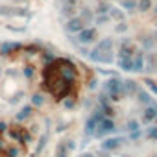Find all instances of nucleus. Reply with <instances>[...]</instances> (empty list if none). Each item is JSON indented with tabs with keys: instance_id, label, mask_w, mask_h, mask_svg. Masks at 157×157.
Segmentation results:
<instances>
[{
	"instance_id": "b1692460",
	"label": "nucleus",
	"mask_w": 157,
	"mask_h": 157,
	"mask_svg": "<svg viewBox=\"0 0 157 157\" xmlns=\"http://www.w3.org/2000/svg\"><path fill=\"white\" fill-rule=\"evenodd\" d=\"M144 46H146V48H151V46H153V39L146 37V39H144Z\"/></svg>"
},
{
	"instance_id": "f257e3e1",
	"label": "nucleus",
	"mask_w": 157,
	"mask_h": 157,
	"mask_svg": "<svg viewBox=\"0 0 157 157\" xmlns=\"http://www.w3.org/2000/svg\"><path fill=\"white\" fill-rule=\"evenodd\" d=\"M56 63H57V68H59V72H61V76L65 78L67 82H76V78H78V72H76V67L70 63V61H67V59H56Z\"/></svg>"
},
{
	"instance_id": "6ab92c4d",
	"label": "nucleus",
	"mask_w": 157,
	"mask_h": 157,
	"mask_svg": "<svg viewBox=\"0 0 157 157\" xmlns=\"http://www.w3.org/2000/svg\"><path fill=\"white\" fill-rule=\"evenodd\" d=\"M137 128H139V122H135V120H129V122H128V129H129V131H135Z\"/></svg>"
},
{
	"instance_id": "c756f323",
	"label": "nucleus",
	"mask_w": 157,
	"mask_h": 157,
	"mask_svg": "<svg viewBox=\"0 0 157 157\" xmlns=\"http://www.w3.org/2000/svg\"><path fill=\"white\" fill-rule=\"evenodd\" d=\"M153 11H155V13H157V6H155V10H153Z\"/></svg>"
},
{
	"instance_id": "aec40b11",
	"label": "nucleus",
	"mask_w": 157,
	"mask_h": 157,
	"mask_svg": "<svg viewBox=\"0 0 157 157\" xmlns=\"http://www.w3.org/2000/svg\"><path fill=\"white\" fill-rule=\"evenodd\" d=\"M32 102H33L35 105H41V104H43V96H41V94H35V96L32 98Z\"/></svg>"
},
{
	"instance_id": "cd10ccee",
	"label": "nucleus",
	"mask_w": 157,
	"mask_h": 157,
	"mask_svg": "<svg viewBox=\"0 0 157 157\" xmlns=\"http://www.w3.org/2000/svg\"><path fill=\"white\" fill-rule=\"evenodd\" d=\"M80 157H93L91 153H83V155H80Z\"/></svg>"
},
{
	"instance_id": "7ed1b4c3",
	"label": "nucleus",
	"mask_w": 157,
	"mask_h": 157,
	"mask_svg": "<svg viewBox=\"0 0 157 157\" xmlns=\"http://www.w3.org/2000/svg\"><path fill=\"white\" fill-rule=\"evenodd\" d=\"M105 91L109 93V98H111V100H118L120 91H122V82L117 80V78H113V80L105 82Z\"/></svg>"
},
{
	"instance_id": "7c9ffc66",
	"label": "nucleus",
	"mask_w": 157,
	"mask_h": 157,
	"mask_svg": "<svg viewBox=\"0 0 157 157\" xmlns=\"http://www.w3.org/2000/svg\"><path fill=\"white\" fill-rule=\"evenodd\" d=\"M155 41H157V33H155Z\"/></svg>"
},
{
	"instance_id": "5701e85b",
	"label": "nucleus",
	"mask_w": 157,
	"mask_h": 157,
	"mask_svg": "<svg viewBox=\"0 0 157 157\" xmlns=\"http://www.w3.org/2000/svg\"><path fill=\"white\" fill-rule=\"evenodd\" d=\"M122 6H124L126 10H133V8H135V2H133V0H129V2H128V0H126V2H124Z\"/></svg>"
},
{
	"instance_id": "412c9836",
	"label": "nucleus",
	"mask_w": 157,
	"mask_h": 157,
	"mask_svg": "<svg viewBox=\"0 0 157 157\" xmlns=\"http://www.w3.org/2000/svg\"><path fill=\"white\" fill-rule=\"evenodd\" d=\"M146 85H148V87H150L153 93H157V83H155V82H151V80H146Z\"/></svg>"
},
{
	"instance_id": "f8f14e48",
	"label": "nucleus",
	"mask_w": 157,
	"mask_h": 157,
	"mask_svg": "<svg viewBox=\"0 0 157 157\" xmlns=\"http://www.w3.org/2000/svg\"><path fill=\"white\" fill-rule=\"evenodd\" d=\"M122 91L128 93V94H131V93H137L139 89H137V83L135 82H124L122 83Z\"/></svg>"
},
{
	"instance_id": "9d476101",
	"label": "nucleus",
	"mask_w": 157,
	"mask_h": 157,
	"mask_svg": "<svg viewBox=\"0 0 157 157\" xmlns=\"http://www.w3.org/2000/svg\"><path fill=\"white\" fill-rule=\"evenodd\" d=\"M113 48V41L111 39H102L98 44H96V48L93 50V52H96V54H104V52H109Z\"/></svg>"
},
{
	"instance_id": "423d86ee",
	"label": "nucleus",
	"mask_w": 157,
	"mask_h": 157,
	"mask_svg": "<svg viewBox=\"0 0 157 157\" xmlns=\"http://www.w3.org/2000/svg\"><path fill=\"white\" fill-rule=\"evenodd\" d=\"M133 54H135V44L131 41H122L120 50H118V57H133Z\"/></svg>"
},
{
	"instance_id": "f03ea898",
	"label": "nucleus",
	"mask_w": 157,
	"mask_h": 157,
	"mask_svg": "<svg viewBox=\"0 0 157 157\" xmlns=\"http://www.w3.org/2000/svg\"><path fill=\"white\" fill-rule=\"evenodd\" d=\"M115 131V122L111 120V118H104V120H100L98 122V126H96V131H94V137H98V139H102V137H105V135H109V133H113Z\"/></svg>"
},
{
	"instance_id": "20e7f679",
	"label": "nucleus",
	"mask_w": 157,
	"mask_h": 157,
	"mask_svg": "<svg viewBox=\"0 0 157 157\" xmlns=\"http://www.w3.org/2000/svg\"><path fill=\"white\" fill-rule=\"evenodd\" d=\"M83 28H87V22L82 17H72L67 22V32H70V33H80Z\"/></svg>"
},
{
	"instance_id": "dca6fc26",
	"label": "nucleus",
	"mask_w": 157,
	"mask_h": 157,
	"mask_svg": "<svg viewBox=\"0 0 157 157\" xmlns=\"http://www.w3.org/2000/svg\"><path fill=\"white\" fill-rule=\"evenodd\" d=\"M109 10H113V8H111L107 2H100V4H98V13H107Z\"/></svg>"
},
{
	"instance_id": "ddd939ff",
	"label": "nucleus",
	"mask_w": 157,
	"mask_h": 157,
	"mask_svg": "<svg viewBox=\"0 0 157 157\" xmlns=\"http://www.w3.org/2000/svg\"><path fill=\"white\" fill-rule=\"evenodd\" d=\"M68 155V146L65 142H59L56 148V157H67Z\"/></svg>"
},
{
	"instance_id": "2eb2a0df",
	"label": "nucleus",
	"mask_w": 157,
	"mask_h": 157,
	"mask_svg": "<svg viewBox=\"0 0 157 157\" xmlns=\"http://www.w3.org/2000/svg\"><path fill=\"white\" fill-rule=\"evenodd\" d=\"M151 8V0H140L139 2V10L140 11H148Z\"/></svg>"
},
{
	"instance_id": "a211bd4d",
	"label": "nucleus",
	"mask_w": 157,
	"mask_h": 157,
	"mask_svg": "<svg viewBox=\"0 0 157 157\" xmlns=\"http://www.w3.org/2000/svg\"><path fill=\"white\" fill-rule=\"evenodd\" d=\"M111 15H113L117 21H122V19H124V13H122V11H118V10H113V11H111Z\"/></svg>"
},
{
	"instance_id": "6e6552de",
	"label": "nucleus",
	"mask_w": 157,
	"mask_h": 157,
	"mask_svg": "<svg viewBox=\"0 0 157 157\" xmlns=\"http://www.w3.org/2000/svg\"><path fill=\"white\" fill-rule=\"evenodd\" d=\"M124 144V139L122 137H115V139H105L104 142H102V148L104 150H117V148H120Z\"/></svg>"
},
{
	"instance_id": "a878e982",
	"label": "nucleus",
	"mask_w": 157,
	"mask_h": 157,
	"mask_svg": "<svg viewBox=\"0 0 157 157\" xmlns=\"http://www.w3.org/2000/svg\"><path fill=\"white\" fill-rule=\"evenodd\" d=\"M24 74H26V76L30 78V76L33 74V68H32V67H26V68H24Z\"/></svg>"
},
{
	"instance_id": "393cba45",
	"label": "nucleus",
	"mask_w": 157,
	"mask_h": 157,
	"mask_svg": "<svg viewBox=\"0 0 157 157\" xmlns=\"http://www.w3.org/2000/svg\"><path fill=\"white\" fill-rule=\"evenodd\" d=\"M107 21V17L105 15H102V17H96V24H102V22H105Z\"/></svg>"
},
{
	"instance_id": "f3484780",
	"label": "nucleus",
	"mask_w": 157,
	"mask_h": 157,
	"mask_svg": "<svg viewBox=\"0 0 157 157\" xmlns=\"http://www.w3.org/2000/svg\"><path fill=\"white\" fill-rule=\"evenodd\" d=\"M80 17H82L85 22H91V21H93V13H91V10H83Z\"/></svg>"
},
{
	"instance_id": "9b49d317",
	"label": "nucleus",
	"mask_w": 157,
	"mask_h": 157,
	"mask_svg": "<svg viewBox=\"0 0 157 157\" xmlns=\"http://www.w3.org/2000/svg\"><path fill=\"white\" fill-rule=\"evenodd\" d=\"M118 67L122 70H133V57H118Z\"/></svg>"
},
{
	"instance_id": "4be33fe9",
	"label": "nucleus",
	"mask_w": 157,
	"mask_h": 157,
	"mask_svg": "<svg viewBox=\"0 0 157 157\" xmlns=\"http://www.w3.org/2000/svg\"><path fill=\"white\" fill-rule=\"evenodd\" d=\"M148 137L150 139H157V128H150L148 129Z\"/></svg>"
},
{
	"instance_id": "0eeeda50",
	"label": "nucleus",
	"mask_w": 157,
	"mask_h": 157,
	"mask_svg": "<svg viewBox=\"0 0 157 157\" xmlns=\"http://www.w3.org/2000/svg\"><path fill=\"white\" fill-rule=\"evenodd\" d=\"M78 39H80V43H93L96 39V30L94 28H83L78 33Z\"/></svg>"
},
{
	"instance_id": "bb28decb",
	"label": "nucleus",
	"mask_w": 157,
	"mask_h": 157,
	"mask_svg": "<svg viewBox=\"0 0 157 157\" xmlns=\"http://www.w3.org/2000/svg\"><path fill=\"white\" fill-rule=\"evenodd\" d=\"M124 30H126V26H124V24H120V26H117V32H118V33H122Z\"/></svg>"
},
{
	"instance_id": "c85d7f7f",
	"label": "nucleus",
	"mask_w": 157,
	"mask_h": 157,
	"mask_svg": "<svg viewBox=\"0 0 157 157\" xmlns=\"http://www.w3.org/2000/svg\"><path fill=\"white\" fill-rule=\"evenodd\" d=\"M67 2H68V4H74V2H78V0H67Z\"/></svg>"
},
{
	"instance_id": "1a4fd4ad",
	"label": "nucleus",
	"mask_w": 157,
	"mask_h": 157,
	"mask_svg": "<svg viewBox=\"0 0 157 157\" xmlns=\"http://www.w3.org/2000/svg\"><path fill=\"white\" fill-rule=\"evenodd\" d=\"M144 68V52L139 50L135 52V57H133V72H140Z\"/></svg>"
},
{
	"instance_id": "39448f33",
	"label": "nucleus",
	"mask_w": 157,
	"mask_h": 157,
	"mask_svg": "<svg viewBox=\"0 0 157 157\" xmlns=\"http://www.w3.org/2000/svg\"><path fill=\"white\" fill-rule=\"evenodd\" d=\"M157 118V104H150L146 105L144 113H142V124H150Z\"/></svg>"
},
{
	"instance_id": "4468645a",
	"label": "nucleus",
	"mask_w": 157,
	"mask_h": 157,
	"mask_svg": "<svg viewBox=\"0 0 157 157\" xmlns=\"http://www.w3.org/2000/svg\"><path fill=\"white\" fill-rule=\"evenodd\" d=\"M137 94H139V100H140L142 104H146V105L151 104V98H150V94H148L146 91H137Z\"/></svg>"
}]
</instances>
